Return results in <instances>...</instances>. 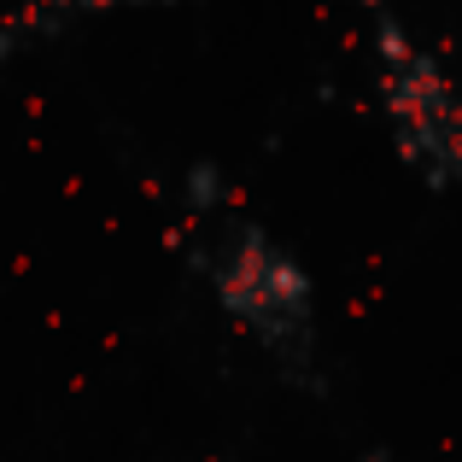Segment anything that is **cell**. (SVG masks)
<instances>
[{"mask_svg":"<svg viewBox=\"0 0 462 462\" xmlns=\"http://www.w3.org/2000/svg\"><path fill=\"white\" fill-rule=\"evenodd\" d=\"M205 275L228 316L252 328L270 351L310 346V282L263 228L217 217L205 240Z\"/></svg>","mask_w":462,"mask_h":462,"instance_id":"7a4b0ae2","label":"cell"},{"mask_svg":"<svg viewBox=\"0 0 462 462\" xmlns=\"http://www.w3.org/2000/svg\"><path fill=\"white\" fill-rule=\"evenodd\" d=\"M124 6H181V0H23L12 18H0V65L35 35H53L77 18H100V12H124Z\"/></svg>","mask_w":462,"mask_h":462,"instance_id":"3957f363","label":"cell"},{"mask_svg":"<svg viewBox=\"0 0 462 462\" xmlns=\"http://www.w3.org/2000/svg\"><path fill=\"white\" fill-rule=\"evenodd\" d=\"M374 88L393 129V147L433 193L462 188V88L457 77L398 23L393 6H374Z\"/></svg>","mask_w":462,"mask_h":462,"instance_id":"6da1fadb","label":"cell"}]
</instances>
